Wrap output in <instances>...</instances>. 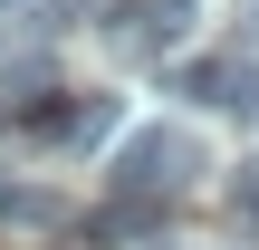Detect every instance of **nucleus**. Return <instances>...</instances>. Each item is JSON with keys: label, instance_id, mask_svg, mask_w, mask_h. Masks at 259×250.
I'll list each match as a JSON object with an SVG mask.
<instances>
[{"label": "nucleus", "instance_id": "1", "mask_svg": "<svg viewBox=\"0 0 259 250\" xmlns=\"http://www.w3.org/2000/svg\"><path fill=\"white\" fill-rule=\"evenodd\" d=\"M192 164H202V154H192V135H183V125H144V135H125V145H115L106 183H115V202H154V212H163V202L192 183Z\"/></svg>", "mask_w": 259, "mask_h": 250}, {"label": "nucleus", "instance_id": "2", "mask_svg": "<svg viewBox=\"0 0 259 250\" xmlns=\"http://www.w3.org/2000/svg\"><path fill=\"white\" fill-rule=\"evenodd\" d=\"M29 135H48V145H106V135H115V96H58V106H29Z\"/></svg>", "mask_w": 259, "mask_h": 250}, {"label": "nucleus", "instance_id": "3", "mask_svg": "<svg viewBox=\"0 0 259 250\" xmlns=\"http://www.w3.org/2000/svg\"><path fill=\"white\" fill-rule=\"evenodd\" d=\"M192 29V0H135V48H173Z\"/></svg>", "mask_w": 259, "mask_h": 250}, {"label": "nucleus", "instance_id": "4", "mask_svg": "<svg viewBox=\"0 0 259 250\" xmlns=\"http://www.w3.org/2000/svg\"><path fill=\"white\" fill-rule=\"evenodd\" d=\"M38 96H58L48 58H0V106H38Z\"/></svg>", "mask_w": 259, "mask_h": 250}, {"label": "nucleus", "instance_id": "5", "mask_svg": "<svg viewBox=\"0 0 259 250\" xmlns=\"http://www.w3.org/2000/svg\"><path fill=\"white\" fill-rule=\"evenodd\" d=\"M231 222H259V154L231 173Z\"/></svg>", "mask_w": 259, "mask_h": 250}, {"label": "nucleus", "instance_id": "6", "mask_svg": "<svg viewBox=\"0 0 259 250\" xmlns=\"http://www.w3.org/2000/svg\"><path fill=\"white\" fill-rule=\"evenodd\" d=\"M0 10H19V0H0Z\"/></svg>", "mask_w": 259, "mask_h": 250}]
</instances>
